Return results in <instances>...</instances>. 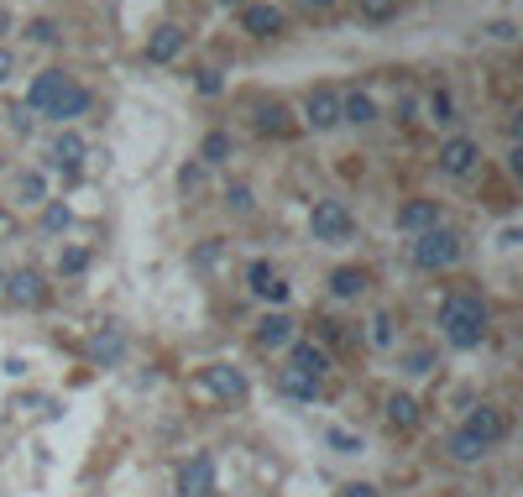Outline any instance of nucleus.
Listing matches in <instances>:
<instances>
[{
	"instance_id": "nucleus-1",
	"label": "nucleus",
	"mask_w": 523,
	"mask_h": 497,
	"mask_svg": "<svg viewBox=\"0 0 523 497\" xmlns=\"http://www.w3.org/2000/svg\"><path fill=\"white\" fill-rule=\"evenodd\" d=\"M95 105V95H89V84H79L74 74H63V69H42L27 89V110H37V116H48L58 126L68 121H79L84 110Z\"/></svg>"
},
{
	"instance_id": "nucleus-2",
	"label": "nucleus",
	"mask_w": 523,
	"mask_h": 497,
	"mask_svg": "<svg viewBox=\"0 0 523 497\" xmlns=\"http://www.w3.org/2000/svg\"><path fill=\"white\" fill-rule=\"evenodd\" d=\"M487 330H492V309L476 299V293H450V299L440 304V335H445V346L476 351V346L487 341Z\"/></svg>"
},
{
	"instance_id": "nucleus-3",
	"label": "nucleus",
	"mask_w": 523,
	"mask_h": 497,
	"mask_svg": "<svg viewBox=\"0 0 523 497\" xmlns=\"http://www.w3.org/2000/svg\"><path fill=\"white\" fill-rule=\"evenodd\" d=\"M461 231H450V225H435V231H424L408 241V257H414L419 273H445V267H456L461 262Z\"/></svg>"
},
{
	"instance_id": "nucleus-4",
	"label": "nucleus",
	"mask_w": 523,
	"mask_h": 497,
	"mask_svg": "<svg viewBox=\"0 0 523 497\" xmlns=\"http://www.w3.org/2000/svg\"><path fill=\"white\" fill-rule=\"evenodd\" d=\"M309 236L314 241H351L356 236V210L346 205V199H314V210H309Z\"/></svg>"
},
{
	"instance_id": "nucleus-5",
	"label": "nucleus",
	"mask_w": 523,
	"mask_h": 497,
	"mask_svg": "<svg viewBox=\"0 0 523 497\" xmlns=\"http://www.w3.org/2000/svg\"><path fill=\"white\" fill-rule=\"evenodd\" d=\"M199 388L210 393L215 403H225V409H236V403L252 398V382H246V372L241 367H225V361H215V367L199 372Z\"/></svg>"
},
{
	"instance_id": "nucleus-6",
	"label": "nucleus",
	"mask_w": 523,
	"mask_h": 497,
	"mask_svg": "<svg viewBox=\"0 0 523 497\" xmlns=\"http://www.w3.org/2000/svg\"><path fill=\"white\" fill-rule=\"evenodd\" d=\"M0 293L16 304V309H42L48 304V278L37 273V267H21V273H6V283H0Z\"/></svg>"
},
{
	"instance_id": "nucleus-7",
	"label": "nucleus",
	"mask_w": 523,
	"mask_h": 497,
	"mask_svg": "<svg viewBox=\"0 0 523 497\" xmlns=\"http://www.w3.org/2000/svg\"><path fill=\"white\" fill-rule=\"evenodd\" d=\"M178 497H215V456L210 450H199L178 466V482H173Z\"/></svg>"
},
{
	"instance_id": "nucleus-8",
	"label": "nucleus",
	"mask_w": 523,
	"mask_h": 497,
	"mask_svg": "<svg viewBox=\"0 0 523 497\" xmlns=\"http://www.w3.org/2000/svg\"><path fill=\"white\" fill-rule=\"evenodd\" d=\"M252 341L262 351H288L293 341H299V320H293L288 309H267L262 320H257V330H252Z\"/></svg>"
},
{
	"instance_id": "nucleus-9",
	"label": "nucleus",
	"mask_w": 523,
	"mask_h": 497,
	"mask_svg": "<svg viewBox=\"0 0 523 497\" xmlns=\"http://www.w3.org/2000/svg\"><path fill=\"white\" fill-rule=\"evenodd\" d=\"M461 429H466L476 445H487V450H492V445H503V440H508V414L497 409V403H476Z\"/></svg>"
},
{
	"instance_id": "nucleus-10",
	"label": "nucleus",
	"mask_w": 523,
	"mask_h": 497,
	"mask_svg": "<svg viewBox=\"0 0 523 497\" xmlns=\"http://www.w3.org/2000/svg\"><path fill=\"white\" fill-rule=\"evenodd\" d=\"M189 48V32L178 27V21H163V27H152L147 32V48H142V58L152 63V69H163V63H173L178 53Z\"/></svg>"
},
{
	"instance_id": "nucleus-11",
	"label": "nucleus",
	"mask_w": 523,
	"mask_h": 497,
	"mask_svg": "<svg viewBox=\"0 0 523 497\" xmlns=\"http://www.w3.org/2000/svg\"><path fill=\"white\" fill-rule=\"evenodd\" d=\"M440 173L445 178H466V173H476V163H482V142H471V137H450V142H440Z\"/></svg>"
},
{
	"instance_id": "nucleus-12",
	"label": "nucleus",
	"mask_w": 523,
	"mask_h": 497,
	"mask_svg": "<svg viewBox=\"0 0 523 497\" xmlns=\"http://www.w3.org/2000/svg\"><path fill=\"white\" fill-rule=\"evenodd\" d=\"M304 126L309 131H335L340 126V95L330 84H320V89H309V95H304Z\"/></svg>"
},
{
	"instance_id": "nucleus-13",
	"label": "nucleus",
	"mask_w": 523,
	"mask_h": 497,
	"mask_svg": "<svg viewBox=\"0 0 523 497\" xmlns=\"http://www.w3.org/2000/svg\"><path fill=\"white\" fill-rule=\"evenodd\" d=\"M48 157H53V168L63 173V178H79V168H84V157H89V142L79 137V131H58L53 137V147H48Z\"/></svg>"
},
{
	"instance_id": "nucleus-14",
	"label": "nucleus",
	"mask_w": 523,
	"mask_h": 497,
	"mask_svg": "<svg viewBox=\"0 0 523 497\" xmlns=\"http://www.w3.org/2000/svg\"><path fill=\"white\" fill-rule=\"evenodd\" d=\"M393 225L403 236H424V231H435L440 225V199H408V205H398Z\"/></svg>"
},
{
	"instance_id": "nucleus-15",
	"label": "nucleus",
	"mask_w": 523,
	"mask_h": 497,
	"mask_svg": "<svg viewBox=\"0 0 523 497\" xmlns=\"http://www.w3.org/2000/svg\"><path fill=\"white\" fill-rule=\"evenodd\" d=\"M246 288H252L262 304H283V299H288V283H283V273H278L267 257H257L252 267H246Z\"/></svg>"
},
{
	"instance_id": "nucleus-16",
	"label": "nucleus",
	"mask_w": 523,
	"mask_h": 497,
	"mask_svg": "<svg viewBox=\"0 0 523 497\" xmlns=\"http://www.w3.org/2000/svg\"><path fill=\"white\" fill-rule=\"evenodd\" d=\"M283 27H288L283 11L267 6V0H246V6H241V32H252V37H278Z\"/></svg>"
},
{
	"instance_id": "nucleus-17",
	"label": "nucleus",
	"mask_w": 523,
	"mask_h": 497,
	"mask_svg": "<svg viewBox=\"0 0 523 497\" xmlns=\"http://www.w3.org/2000/svg\"><path fill=\"white\" fill-rule=\"evenodd\" d=\"M320 388H325V377H314V372H304V367H293V361L278 372V393H283V398L314 403V398H320Z\"/></svg>"
},
{
	"instance_id": "nucleus-18",
	"label": "nucleus",
	"mask_w": 523,
	"mask_h": 497,
	"mask_svg": "<svg viewBox=\"0 0 523 497\" xmlns=\"http://www.w3.org/2000/svg\"><path fill=\"white\" fill-rule=\"evenodd\" d=\"M293 110L283 105V100H262L257 105V131H262V137H293Z\"/></svg>"
},
{
	"instance_id": "nucleus-19",
	"label": "nucleus",
	"mask_w": 523,
	"mask_h": 497,
	"mask_svg": "<svg viewBox=\"0 0 523 497\" xmlns=\"http://www.w3.org/2000/svg\"><path fill=\"white\" fill-rule=\"evenodd\" d=\"M231 157H236V137H231V131H204L199 168H220V163H231Z\"/></svg>"
},
{
	"instance_id": "nucleus-20",
	"label": "nucleus",
	"mask_w": 523,
	"mask_h": 497,
	"mask_svg": "<svg viewBox=\"0 0 523 497\" xmlns=\"http://www.w3.org/2000/svg\"><path fill=\"white\" fill-rule=\"evenodd\" d=\"M340 121L372 126V121H377V100L367 95V89H351V95H340Z\"/></svg>"
},
{
	"instance_id": "nucleus-21",
	"label": "nucleus",
	"mask_w": 523,
	"mask_h": 497,
	"mask_svg": "<svg viewBox=\"0 0 523 497\" xmlns=\"http://www.w3.org/2000/svg\"><path fill=\"white\" fill-rule=\"evenodd\" d=\"M367 283H372L367 267H335V273H330V293H335V299H361Z\"/></svg>"
},
{
	"instance_id": "nucleus-22",
	"label": "nucleus",
	"mask_w": 523,
	"mask_h": 497,
	"mask_svg": "<svg viewBox=\"0 0 523 497\" xmlns=\"http://www.w3.org/2000/svg\"><path fill=\"white\" fill-rule=\"evenodd\" d=\"M121 356H126V335L121 330H100L95 341H89V361H95V367H116Z\"/></svg>"
},
{
	"instance_id": "nucleus-23",
	"label": "nucleus",
	"mask_w": 523,
	"mask_h": 497,
	"mask_svg": "<svg viewBox=\"0 0 523 497\" xmlns=\"http://www.w3.org/2000/svg\"><path fill=\"white\" fill-rule=\"evenodd\" d=\"M288 361H293V367H304V372H314V377L330 372V351L314 346V341H293V346H288Z\"/></svg>"
},
{
	"instance_id": "nucleus-24",
	"label": "nucleus",
	"mask_w": 523,
	"mask_h": 497,
	"mask_svg": "<svg viewBox=\"0 0 523 497\" xmlns=\"http://www.w3.org/2000/svg\"><path fill=\"white\" fill-rule=\"evenodd\" d=\"M382 409H388V424L393 429H419V398H408V393H388V403H382Z\"/></svg>"
},
{
	"instance_id": "nucleus-25",
	"label": "nucleus",
	"mask_w": 523,
	"mask_h": 497,
	"mask_svg": "<svg viewBox=\"0 0 523 497\" xmlns=\"http://www.w3.org/2000/svg\"><path fill=\"white\" fill-rule=\"evenodd\" d=\"M11 414L16 419H58V403L48 393H16L11 398Z\"/></svg>"
},
{
	"instance_id": "nucleus-26",
	"label": "nucleus",
	"mask_w": 523,
	"mask_h": 497,
	"mask_svg": "<svg viewBox=\"0 0 523 497\" xmlns=\"http://www.w3.org/2000/svg\"><path fill=\"white\" fill-rule=\"evenodd\" d=\"M16 199L21 205H42V199H48V178H42L37 168H21L16 173Z\"/></svg>"
},
{
	"instance_id": "nucleus-27",
	"label": "nucleus",
	"mask_w": 523,
	"mask_h": 497,
	"mask_svg": "<svg viewBox=\"0 0 523 497\" xmlns=\"http://www.w3.org/2000/svg\"><path fill=\"white\" fill-rule=\"evenodd\" d=\"M450 461H461V466H476V461H482L487 456V445H476L471 435H466V429H456V435H450Z\"/></svg>"
},
{
	"instance_id": "nucleus-28",
	"label": "nucleus",
	"mask_w": 523,
	"mask_h": 497,
	"mask_svg": "<svg viewBox=\"0 0 523 497\" xmlns=\"http://www.w3.org/2000/svg\"><path fill=\"white\" fill-rule=\"evenodd\" d=\"M351 11H356L361 21H372V27H382V21L398 16V0H351Z\"/></svg>"
},
{
	"instance_id": "nucleus-29",
	"label": "nucleus",
	"mask_w": 523,
	"mask_h": 497,
	"mask_svg": "<svg viewBox=\"0 0 523 497\" xmlns=\"http://www.w3.org/2000/svg\"><path fill=\"white\" fill-rule=\"evenodd\" d=\"M68 225H74V210H68L63 199H42V231L58 236V231H68Z\"/></svg>"
},
{
	"instance_id": "nucleus-30",
	"label": "nucleus",
	"mask_w": 523,
	"mask_h": 497,
	"mask_svg": "<svg viewBox=\"0 0 523 497\" xmlns=\"http://www.w3.org/2000/svg\"><path fill=\"white\" fill-rule=\"evenodd\" d=\"M79 273H89V252L84 246H63L58 252V278H79Z\"/></svg>"
},
{
	"instance_id": "nucleus-31",
	"label": "nucleus",
	"mask_w": 523,
	"mask_h": 497,
	"mask_svg": "<svg viewBox=\"0 0 523 497\" xmlns=\"http://www.w3.org/2000/svg\"><path fill=\"white\" fill-rule=\"evenodd\" d=\"M429 121H440V126L461 121L456 116V95H450V89H435V95H429Z\"/></svg>"
},
{
	"instance_id": "nucleus-32",
	"label": "nucleus",
	"mask_w": 523,
	"mask_h": 497,
	"mask_svg": "<svg viewBox=\"0 0 523 497\" xmlns=\"http://www.w3.org/2000/svg\"><path fill=\"white\" fill-rule=\"evenodd\" d=\"M325 445L335 450V456H356L361 450V440L351 435V429H325Z\"/></svg>"
},
{
	"instance_id": "nucleus-33",
	"label": "nucleus",
	"mask_w": 523,
	"mask_h": 497,
	"mask_svg": "<svg viewBox=\"0 0 523 497\" xmlns=\"http://www.w3.org/2000/svg\"><path fill=\"white\" fill-rule=\"evenodd\" d=\"M225 205H231L236 215H252L257 199H252V189H246V184H231V189H225Z\"/></svg>"
},
{
	"instance_id": "nucleus-34",
	"label": "nucleus",
	"mask_w": 523,
	"mask_h": 497,
	"mask_svg": "<svg viewBox=\"0 0 523 497\" xmlns=\"http://www.w3.org/2000/svg\"><path fill=\"white\" fill-rule=\"evenodd\" d=\"M27 42H58V21H48V16L27 21Z\"/></svg>"
},
{
	"instance_id": "nucleus-35",
	"label": "nucleus",
	"mask_w": 523,
	"mask_h": 497,
	"mask_svg": "<svg viewBox=\"0 0 523 497\" xmlns=\"http://www.w3.org/2000/svg\"><path fill=\"white\" fill-rule=\"evenodd\" d=\"M199 184H204V168H199V163H184V168H178V189H184V194H199Z\"/></svg>"
},
{
	"instance_id": "nucleus-36",
	"label": "nucleus",
	"mask_w": 523,
	"mask_h": 497,
	"mask_svg": "<svg viewBox=\"0 0 523 497\" xmlns=\"http://www.w3.org/2000/svg\"><path fill=\"white\" fill-rule=\"evenodd\" d=\"M429 367H435V356H429V351H408L403 356V372H414V377H424Z\"/></svg>"
},
{
	"instance_id": "nucleus-37",
	"label": "nucleus",
	"mask_w": 523,
	"mask_h": 497,
	"mask_svg": "<svg viewBox=\"0 0 523 497\" xmlns=\"http://www.w3.org/2000/svg\"><path fill=\"white\" fill-rule=\"evenodd\" d=\"M372 346H393V320H388V314H377V320H372Z\"/></svg>"
},
{
	"instance_id": "nucleus-38",
	"label": "nucleus",
	"mask_w": 523,
	"mask_h": 497,
	"mask_svg": "<svg viewBox=\"0 0 523 497\" xmlns=\"http://www.w3.org/2000/svg\"><path fill=\"white\" fill-rule=\"evenodd\" d=\"M199 95H220V69H199Z\"/></svg>"
},
{
	"instance_id": "nucleus-39",
	"label": "nucleus",
	"mask_w": 523,
	"mask_h": 497,
	"mask_svg": "<svg viewBox=\"0 0 523 497\" xmlns=\"http://www.w3.org/2000/svg\"><path fill=\"white\" fill-rule=\"evenodd\" d=\"M487 37H492V42H513V37H518V27H513V21H492Z\"/></svg>"
},
{
	"instance_id": "nucleus-40",
	"label": "nucleus",
	"mask_w": 523,
	"mask_h": 497,
	"mask_svg": "<svg viewBox=\"0 0 523 497\" xmlns=\"http://www.w3.org/2000/svg\"><path fill=\"white\" fill-rule=\"evenodd\" d=\"M340 497H382L372 482H346V487H340Z\"/></svg>"
},
{
	"instance_id": "nucleus-41",
	"label": "nucleus",
	"mask_w": 523,
	"mask_h": 497,
	"mask_svg": "<svg viewBox=\"0 0 523 497\" xmlns=\"http://www.w3.org/2000/svg\"><path fill=\"white\" fill-rule=\"evenodd\" d=\"M11 74H16V53H11V48H0V84H6Z\"/></svg>"
},
{
	"instance_id": "nucleus-42",
	"label": "nucleus",
	"mask_w": 523,
	"mask_h": 497,
	"mask_svg": "<svg viewBox=\"0 0 523 497\" xmlns=\"http://www.w3.org/2000/svg\"><path fill=\"white\" fill-rule=\"evenodd\" d=\"M299 6H314V11H325V6H335V0H299Z\"/></svg>"
},
{
	"instance_id": "nucleus-43",
	"label": "nucleus",
	"mask_w": 523,
	"mask_h": 497,
	"mask_svg": "<svg viewBox=\"0 0 523 497\" xmlns=\"http://www.w3.org/2000/svg\"><path fill=\"white\" fill-rule=\"evenodd\" d=\"M215 6H246V0H215Z\"/></svg>"
},
{
	"instance_id": "nucleus-44",
	"label": "nucleus",
	"mask_w": 523,
	"mask_h": 497,
	"mask_svg": "<svg viewBox=\"0 0 523 497\" xmlns=\"http://www.w3.org/2000/svg\"><path fill=\"white\" fill-rule=\"evenodd\" d=\"M450 497H482V492H450Z\"/></svg>"
},
{
	"instance_id": "nucleus-45",
	"label": "nucleus",
	"mask_w": 523,
	"mask_h": 497,
	"mask_svg": "<svg viewBox=\"0 0 523 497\" xmlns=\"http://www.w3.org/2000/svg\"><path fill=\"white\" fill-rule=\"evenodd\" d=\"M0 283H6V267H0Z\"/></svg>"
},
{
	"instance_id": "nucleus-46",
	"label": "nucleus",
	"mask_w": 523,
	"mask_h": 497,
	"mask_svg": "<svg viewBox=\"0 0 523 497\" xmlns=\"http://www.w3.org/2000/svg\"><path fill=\"white\" fill-rule=\"evenodd\" d=\"M0 168H6V163H0Z\"/></svg>"
}]
</instances>
